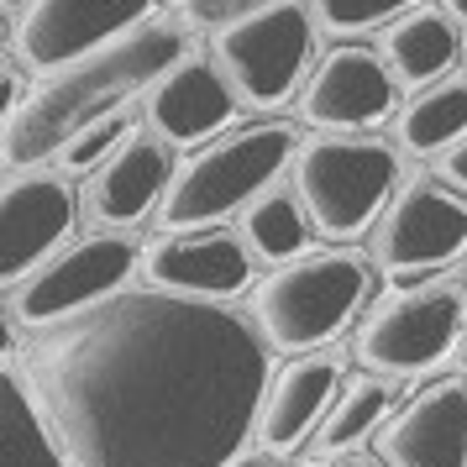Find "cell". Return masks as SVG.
I'll use <instances>...</instances> for the list:
<instances>
[{"instance_id":"cell-17","label":"cell","mask_w":467,"mask_h":467,"mask_svg":"<svg viewBox=\"0 0 467 467\" xmlns=\"http://www.w3.org/2000/svg\"><path fill=\"white\" fill-rule=\"evenodd\" d=\"M173 148L152 131H131V142L106 169L89 179V215L106 226V232H127L137 226L152 205H163V194L173 184Z\"/></svg>"},{"instance_id":"cell-14","label":"cell","mask_w":467,"mask_h":467,"mask_svg":"<svg viewBox=\"0 0 467 467\" xmlns=\"http://www.w3.org/2000/svg\"><path fill=\"white\" fill-rule=\"evenodd\" d=\"M389 467H467V379L425 383L379 431Z\"/></svg>"},{"instance_id":"cell-15","label":"cell","mask_w":467,"mask_h":467,"mask_svg":"<svg viewBox=\"0 0 467 467\" xmlns=\"http://www.w3.org/2000/svg\"><path fill=\"white\" fill-rule=\"evenodd\" d=\"M236 89L205 58H184L148 89V131L169 148H205L221 131H232Z\"/></svg>"},{"instance_id":"cell-24","label":"cell","mask_w":467,"mask_h":467,"mask_svg":"<svg viewBox=\"0 0 467 467\" xmlns=\"http://www.w3.org/2000/svg\"><path fill=\"white\" fill-rule=\"evenodd\" d=\"M404 11H415V0H310V16L326 32H368V26H394Z\"/></svg>"},{"instance_id":"cell-21","label":"cell","mask_w":467,"mask_h":467,"mask_svg":"<svg viewBox=\"0 0 467 467\" xmlns=\"http://www.w3.org/2000/svg\"><path fill=\"white\" fill-rule=\"evenodd\" d=\"M467 137V79H436L400 110V148L415 158H441Z\"/></svg>"},{"instance_id":"cell-29","label":"cell","mask_w":467,"mask_h":467,"mask_svg":"<svg viewBox=\"0 0 467 467\" xmlns=\"http://www.w3.org/2000/svg\"><path fill=\"white\" fill-rule=\"evenodd\" d=\"M236 467H278V462H274V457H242Z\"/></svg>"},{"instance_id":"cell-28","label":"cell","mask_w":467,"mask_h":467,"mask_svg":"<svg viewBox=\"0 0 467 467\" xmlns=\"http://www.w3.org/2000/svg\"><path fill=\"white\" fill-rule=\"evenodd\" d=\"M441 11L451 22H467V0H441Z\"/></svg>"},{"instance_id":"cell-20","label":"cell","mask_w":467,"mask_h":467,"mask_svg":"<svg viewBox=\"0 0 467 467\" xmlns=\"http://www.w3.org/2000/svg\"><path fill=\"white\" fill-rule=\"evenodd\" d=\"M310 215H305V205H299L295 190H263L242 211V226H236V236L247 242V253L263 257L268 268H284V263H295V257H305V242H310Z\"/></svg>"},{"instance_id":"cell-30","label":"cell","mask_w":467,"mask_h":467,"mask_svg":"<svg viewBox=\"0 0 467 467\" xmlns=\"http://www.w3.org/2000/svg\"><path fill=\"white\" fill-rule=\"evenodd\" d=\"M26 5H32V0H5V11H11V22H16V16H22Z\"/></svg>"},{"instance_id":"cell-26","label":"cell","mask_w":467,"mask_h":467,"mask_svg":"<svg viewBox=\"0 0 467 467\" xmlns=\"http://www.w3.org/2000/svg\"><path fill=\"white\" fill-rule=\"evenodd\" d=\"M431 163H436V173H441L446 190H457L467 200V137L462 142H451V148H446L441 158H431Z\"/></svg>"},{"instance_id":"cell-16","label":"cell","mask_w":467,"mask_h":467,"mask_svg":"<svg viewBox=\"0 0 467 467\" xmlns=\"http://www.w3.org/2000/svg\"><path fill=\"white\" fill-rule=\"evenodd\" d=\"M341 394V362L326 352H305V358L284 362L268 394H263V415H257V446L263 451H295L305 436H316L320 420L331 415Z\"/></svg>"},{"instance_id":"cell-7","label":"cell","mask_w":467,"mask_h":467,"mask_svg":"<svg viewBox=\"0 0 467 467\" xmlns=\"http://www.w3.org/2000/svg\"><path fill=\"white\" fill-rule=\"evenodd\" d=\"M462 320H467L462 284L457 278H431V284H415V289L383 295L358 326L352 352H358L362 373L404 379V373H420L431 362H441L462 341Z\"/></svg>"},{"instance_id":"cell-5","label":"cell","mask_w":467,"mask_h":467,"mask_svg":"<svg viewBox=\"0 0 467 467\" xmlns=\"http://www.w3.org/2000/svg\"><path fill=\"white\" fill-rule=\"evenodd\" d=\"M310 226L331 242L368 232L400 194V152L379 137H316L289 169Z\"/></svg>"},{"instance_id":"cell-10","label":"cell","mask_w":467,"mask_h":467,"mask_svg":"<svg viewBox=\"0 0 467 467\" xmlns=\"http://www.w3.org/2000/svg\"><path fill=\"white\" fill-rule=\"evenodd\" d=\"M142 22H152V0H32L11 32L26 68L58 74Z\"/></svg>"},{"instance_id":"cell-22","label":"cell","mask_w":467,"mask_h":467,"mask_svg":"<svg viewBox=\"0 0 467 467\" xmlns=\"http://www.w3.org/2000/svg\"><path fill=\"white\" fill-rule=\"evenodd\" d=\"M389 410H394V379H379V373H358V379L341 383L331 415L320 420L316 431V457H341L368 436V431H383L389 425Z\"/></svg>"},{"instance_id":"cell-19","label":"cell","mask_w":467,"mask_h":467,"mask_svg":"<svg viewBox=\"0 0 467 467\" xmlns=\"http://www.w3.org/2000/svg\"><path fill=\"white\" fill-rule=\"evenodd\" d=\"M462 53V37L446 11H431V5H415L404 11L400 22L383 32V64L394 68V79L404 85H436L446 68L457 64Z\"/></svg>"},{"instance_id":"cell-23","label":"cell","mask_w":467,"mask_h":467,"mask_svg":"<svg viewBox=\"0 0 467 467\" xmlns=\"http://www.w3.org/2000/svg\"><path fill=\"white\" fill-rule=\"evenodd\" d=\"M131 131H137V127H131V116L116 110V116H106V121L85 127L64 152H58V169H64V173H89V179H95V173L106 169L110 158L131 142Z\"/></svg>"},{"instance_id":"cell-31","label":"cell","mask_w":467,"mask_h":467,"mask_svg":"<svg viewBox=\"0 0 467 467\" xmlns=\"http://www.w3.org/2000/svg\"><path fill=\"white\" fill-rule=\"evenodd\" d=\"M462 347H467V320H462Z\"/></svg>"},{"instance_id":"cell-13","label":"cell","mask_w":467,"mask_h":467,"mask_svg":"<svg viewBox=\"0 0 467 467\" xmlns=\"http://www.w3.org/2000/svg\"><path fill=\"white\" fill-rule=\"evenodd\" d=\"M152 289H173V295H194V299H215L226 305L253 284V253L236 232L221 226H200V232H163L142 257Z\"/></svg>"},{"instance_id":"cell-8","label":"cell","mask_w":467,"mask_h":467,"mask_svg":"<svg viewBox=\"0 0 467 467\" xmlns=\"http://www.w3.org/2000/svg\"><path fill=\"white\" fill-rule=\"evenodd\" d=\"M137 274V242L121 232H95L79 236L47 257L37 274H26L16 284V320L26 331L58 326L68 316H85L95 305H106L110 295L127 289V278Z\"/></svg>"},{"instance_id":"cell-25","label":"cell","mask_w":467,"mask_h":467,"mask_svg":"<svg viewBox=\"0 0 467 467\" xmlns=\"http://www.w3.org/2000/svg\"><path fill=\"white\" fill-rule=\"evenodd\" d=\"M263 5H278V0H179V16L184 26H205V32H221V26L253 16Z\"/></svg>"},{"instance_id":"cell-3","label":"cell","mask_w":467,"mask_h":467,"mask_svg":"<svg viewBox=\"0 0 467 467\" xmlns=\"http://www.w3.org/2000/svg\"><path fill=\"white\" fill-rule=\"evenodd\" d=\"M299 148L305 142L284 121H247V127L221 131L215 142L194 148L179 163L169 194L158 205V226L163 232L221 226L226 215L247 211L263 190H274L278 173L295 169Z\"/></svg>"},{"instance_id":"cell-4","label":"cell","mask_w":467,"mask_h":467,"mask_svg":"<svg viewBox=\"0 0 467 467\" xmlns=\"http://www.w3.org/2000/svg\"><path fill=\"white\" fill-rule=\"evenodd\" d=\"M373 268L347 247L305 253L284 263L253 289V326L263 331L268 352H320L341 337L368 299Z\"/></svg>"},{"instance_id":"cell-6","label":"cell","mask_w":467,"mask_h":467,"mask_svg":"<svg viewBox=\"0 0 467 467\" xmlns=\"http://www.w3.org/2000/svg\"><path fill=\"white\" fill-rule=\"evenodd\" d=\"M310 53H316V26L299 0L263 5L211 37V64L226 74L236 100H247L257 110H274L295 89H305Z\"/></svg>"},{"instance_id":"cell-2","label":"cell","mask_w":467,"mask_h":467,"mask_svg":"<svg viewBox=\"0 0 467 467\" xmlns=\"http://www.w3.org/2000/svg\"><path fill=\"white\" fill-rule=\"evenodd\" d=\"M190 58V37L173 22H142L79 64L47 74L26 106L5 121V169H37V158L64 152L95 121H106L131 95H148L169 68Z\"/></svg>"},{"instance_id":"cell-9","label":"cell","mask_w":467,"mask_h":467,"mask_svg":"<svg viewBox=\"0 0 467 467\" xmlns=\"http://www.w3.org/2000/svg\"><path fill=\"white\" fill-rule=\"evenodd\" d=\"M400 106V79L383 64V53L362 43L331 47L310 79L299 89V121L316 127L320 137H368V131L389 121Z\"/></svg>"},{"instance_id":"cell-18","label":"cell","mask_w":467,"mask_h":467,"mask_svg":"<svg viewBox=\"0 0 467 467\" xmlns=\"http://www.w3.org/2000/svg\"><path fill=\"white\" fill-rule=\"evenodd\" d=\"M0 467H74L26 383L22 362H5L0 373Z\"/></svg>"},{"instance_id":"cell-12","label":"cell","mask_w":467,"mask_h":467,"mask_svg":"<svg viewBox=\"0 0 467 467\" xmlns=\"http://www.w3.org/2000/svg\"><path fill=\"white\" fill-rule=\"evenodd\" d=\"M68 226H74V190L64 173L11 169L5 200H0V278H5V289L37 274L58 253Z\"/></svg>"},{"instance_id":"cell-1","label":"cell","mask_w":467,"mask_h":467,"mask_svg":"<svg viewBox=\"0 0 467 467\" xmlns=\"http://www.w3.org/2000/svg\"><path fill=\"white\" fill-rule=\"evenodd\" d=\"M22 373L74 467H236L274 379L253 316L152 284L26 331Z\"/></svg>"},{"instance_id":"cell-27","label":"cell","mask_w":467,"mask_h":467,"mask_svg":"<svg viewBox=\"0 0 467 467\" xmlns=\"http://www.w3.org/2000/svg\"><path fill=\"white\" fill-rule=\"evenodd\" d=\"M316 467H389L383 457H362V451H341V457H320Z\"/></svg>"},{"instance_id":"cell-11","label":"cell","mask_w":467,"mask_h":467,"mask_svg":"<svg viewBox=\"0 0 467 467\" xmlns=\"http://www.w3.org/2000/svg\"><path fill=\"white\" fill-rule=\"evenodd\" d=\"M467 253V200L446 184H404L373 232V257L389 278L446 268Z\"/></svg>"}]
</instances>
